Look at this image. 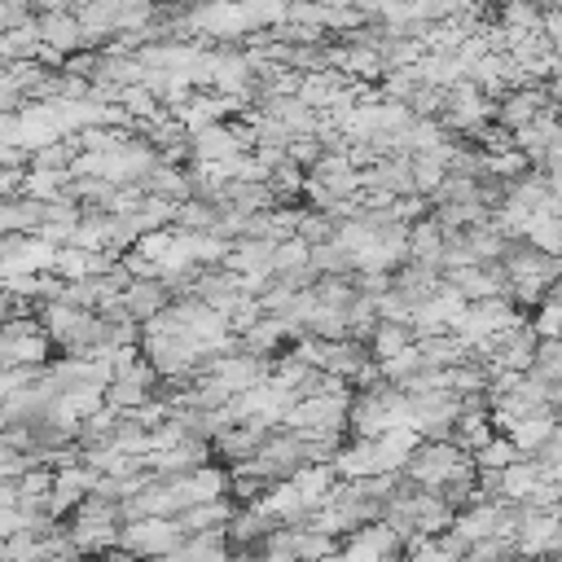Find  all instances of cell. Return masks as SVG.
<instances>
[{
	"label": "cell",
	"instance_id": "3957f363",
	"mask_svg": "<svg viewBox=\"0 0 562 562\" xmlns=\"http://www.w3.org/2000/svg\"><path fill=\"white\" fill-rule=\"evenodd\" d=\"M549 562H562V553H558V558H549Z\"/></svg>",
	"mask_w": 562,
	"mask_h": 562
},
{
	"label": "cell",
	"instance_id": "7a4b0ae2",
	"mask_svg": "<svg viewBox=\"0 0 562 562\" xmlns=\"http://www.w3.org/2000/svg\"><path fill=\"white\" fill-rule=\"evenodd\" d=\"M514 562H549V558H514Z\"/></svg>",
	"mask_w": 562,
	"mask_h": 562
},
{
	"label": "cell",
	"instance_id": "6da1fadb",
	"mask_svg": "<svg viewBox=\"0 0 562 562\" xmlns=\"http://www.w3.org/2000/svg\"><path fill=\"white\" fill-rule=\"evenodd\" d=\"M184 544L176 518H136V522H123L119 531V549L149 562V558H162V553H176Z\"/></svg>",
	"mask_w": 562,
	"mask_h": 562
}]
</instances>
